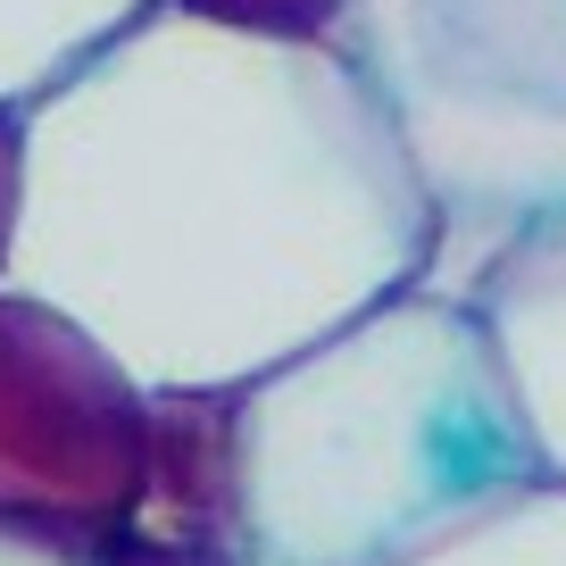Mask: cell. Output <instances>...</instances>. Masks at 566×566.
I'll list each match as a JSON object with an SVG mask.
<instances>
[{
	"instance_id": "1",
	"label": "cell",
	"mask_w": 566,
	"mask_h": 566,
	"mask_svg": "<svg viewBox=\"0 0 566 566\" xmlns=\"http://www.w3.org/2000/svg\"><path fill=\"white\" fill-rule=\"evenodd\" d=\"M25 108L9 292L67 308L142 391H242L433 283V209L342 42L142 9Z\"/></svg>"
},
{
	"instance_id": "2",
	"label": "cell",
	"mask_w": 566,
	"mask_h": 566,
	"mask_svg": "<svg viewBox=\"0 0 566 566\" xmlns=\"http://www.w3.org/2000/svg\"><path fill=\"white\" fill-rule=\"evenodd\" d=\"M542 475L475 301L408 283L226 391V558L400 566Z\"/></svg>"
},
{
	"instance_id": "3",
	"label": "cell",
	"mask_w": 566,
	"mask_h": 566,
	"mask_svg": "<svg viewBox=\"0 0 566 566\" xmlns=\"http://www.w3.org/2000/svg\"><path fill=\"white\" fill-rule=\"evenodd\" d=\"M342 51L433 209L442 292L566 217V0H358Z\"/></svg>"
},
{
	"instance_id": "4",
	"label": "cell",
	"mask_w": 566,
	"mask_h": 566,
	"mask_svg": "<svg viewBox=\"0 0 566 566\" xmlns=\"http://www.w3.org/2000/svg\"><path fill=\"white\" fill-rule=\"evenodd\" d=\"M150 408L101 334L0 283V533L75 566L134 542Z\"/></svg>"
},
{
	"instance_id": "5",
	"label": "cell",
	"mask_w": 566,
	"mask_h": 566,
	"mask_svg": "<svg viewBox=\"0 0 566 566\" xmlns=\"http://www.w3.org/2000/svg\"><path fill=\"white\" fill-rule=\"evenodd\" d=\"M500 367H509L516 417L533 433L542 475L566 483V217L525 226L475 283H467Z\"/></svg>"
},
{
	"instance_id": "6",
	"label": "cell",
	"mask_w": 566,
	"mask_h": 566,
	"mask_svg": "<svg viewBox=\"0 0 566 566\" xmlns=\"http://www.w3.org/2000/svg\"><path fill=\"white\" fill-rule=\"evenodd\" d=\"M150 0H0V101H34Z\"/></svg>"
},
{
	"instance_id": "7",
	"label": "cell",
	"mask_w": 566,
	"mask_h": 566,
	"mask_svg": "<svg viewBox=\"0 0 566 566\" xmlns=\"http://www.w3.org/2000/svg\"><path fill=\"white\" fill-rule=\"evenodd\" d=\"M400 566H566V483L533 475Z\"/></svg>"
},
{
	"instance_id": "8",
	"label": "cell",
	"mask_w": 566,
	"mask_h": 566,
	"mask_svg": "<svg viewBox=\"0 0 566 566\" xmlns=\"http://www.w3.org/2000/svg\"><path fill=\"white\" fill-rule=\"evenodd\" d=\"M159 9L226 25V34H250V42H342L358 0H159Z\"/></svg>"
},
{
	"instance_id": "9",
	"label": "cell",
	"mask_w": 566,
	"mask_h": 566,
	"mask_svg": "<svg viewBox=\"0 0 566 566\" xmlns=\"http://www.w3.org/2000/svg\"><path fill=\"white\" fill-rule=\"evenodd\" d=\"M18 209H25V108L0 101V283L18 259Z\"/></svg>"
},
{
	"instance_id": "10",
	"label": "cell",
	"mask_w": 566,
	"mask_h": 566,
	"mask_svg": "<svg viewBox=\"0 0 566 566\" xmlns=\"http://www.w3.org/2000/svg\"><path fill=\"white\" fill-rule=\"evenodd\" d=\"M92 566H242V558H217V549H167V542H117L108 558Z\"/></svg>"
},
{
	"instance_id": "11",
	"label": "cell",
	"mask_w": 566,
	"mask_h": 566,
	"mask_svg": "<svg viewBox=\"0 0 566 566\" xmlns=\"http://www.w3.org/2000/svg\"><path fill=\"white\" fill-rule=\"evenodd\" d=\"M0 566H75V558H59V549H42V542H18V533H0Z\"/></svg>"
}]
</instances>
